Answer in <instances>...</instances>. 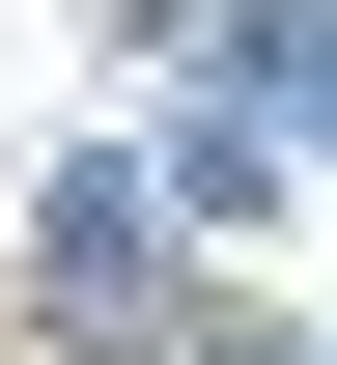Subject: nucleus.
<instances>
[{"mask_svg": "<svg viewBox=\"0 0 337 365\" xmlns=\"http://www.w3.org/2000/svg\"><path fill=\"white\" fill-rule=\"evenodd\" d=\"M28 281H56V337H141V281H169V253H141V197H56V253H28Z\"/></svg>", "mask_w": 337, "mask_h": 365, "instance_id": "f257e3e1", "label": "nucleus"}]
</instances>
